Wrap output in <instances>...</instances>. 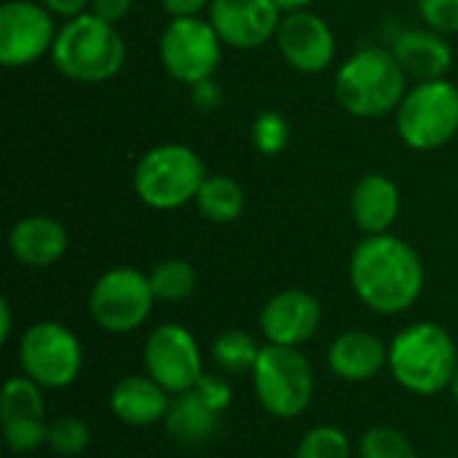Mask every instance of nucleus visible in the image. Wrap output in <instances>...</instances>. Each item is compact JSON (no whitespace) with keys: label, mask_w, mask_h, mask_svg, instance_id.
Returning <instances> with one entry per match:
<instances>
[{"label":"nucleus","mask_w":458,"mask_h":458,"mask_svg":"<svg viewBox=\"0 0 458 458\" xmlns=\"http://www.w3.org/2000/svg\"><path fill=\"white\" fill-rule=\"evenodd\" d=\"M437 458H456V456H437Z\"/></svg>","instance_id":"nucleus-39"},{"label":"nucleus","mask_w":458,"mask_h":458,"mask_svg":"<svg viewBox=\"0 0 458 458\" xmlns=\"http://www.w3.org/2000/svg\"><path fill=\"white\" fill-rule=\"evenodd\" d=\"M327 365L333 376L349 384H362L376 378L389 365L386 344L365 330H349L338 335L327 349Z\"/></svg>","instance_id":"nucleus-19"},{"label":"nucleus","mask_w":458,"mask_h":458,"mask_svg":"<svg viewBox=\"0 0 458 458\" xmlns=\"http://www.w3.org/2000/svg\"><path fill=\"white\" fill-rule=\"evenodd\" d=\"M400 188L386 174H365L352 191V217L365 236L389 233L400 215Z\"/></svg>","instance_id":"nucleus-21"},{"label":"nucleus","mask_w":458,"mask_h":458,"mask_svg":"<svg viewBox=\"0 0 458 458\" xmlns=\"http://www.w3.org/2000/svg\"><path fill=\"white\" fill-rule=\"evenodd\" d=\"M295 458H352V445L338 427H314L301 440Z\"/></svg>","instance_id":"nucleus-28"},{"label":"nucleus","mask_w":458,"mask_h":458,"mask_svg":"<svg viewBox=\"0 0 458 458\" xmlns=\"http://www.w3.org/2000/svg\"><path fill=\"white\" fill-rule=\"evenodd\" d=\"M458 352L451 333L435 322H416L389 344V370L394 381L421 397L440 394L451 386Z\"/></svg>","instance_id":"nucleus-4"},{"label":"nucleus","mask_w":458,"mask_h":458,"mask_svg":"<svg viewBox=\"0 0 458 458\" xmlns=\"http://www.w3.org/2000/svg\"><path fill=\"white\" fill-rule=\"evenodd\" d=\"M250 137H252V145H255L258 153L279 156L287 148V142H290V123H287V118L282 113L266 110V113H260L252 121Z\"/></svg>","instance_id":"nucleus-29"},{"label":"nucleus","mask_w":458,"mask_h":458,"mask_svg":"<svg viewBox=\"0 0 458 458\" xmlns=\"http://www.w3.org/2000/svg\"><path fill=\"white\" fill-rule=\"evenodd\" d=\"M258 357H260V346L247 330H223L212 341V360L228 376L252 373Z\"/></svg>","instance_id":"nucleus-24"},{"label":"nucleus","mask_w":458,"mask_h":458,"mask_svg":"<svg viewBox=\"0 0 458 458\" xmlns=\"http://www.w3.org/2000/svg\"><path fill=\"white\" fill-rule=\"evenodd\" d=\"M392 54L408 72V78L419 81H437L445 78V72L454 64V48L445 40L443 32L432 27H411L403 30L392 40Z\"/></svg>","instance_id":"nucleus-17"},{"label":"nucleus","mask_w":458,"mask_h":458,"mask_svg":"<svg viewBox=\"0 0 458 458\" xmlns=\"http://www.w3.org/2000/svg\"><path fill=\"white\" fill-rule=\"evenodd\" d=\"M282 13H295V11H309L317 0H274Z\"/></svg>","instance_id":"nucleus-37"},{"label":"nucleus","mask_w":458,"mask_h":458,"mask_svg":"<svg viewBox=\"0 0 458 458\" xmlns=\"http://www.w3.org/2000/svg\"><path fill=\"white\" fill-rule=\"evenodd\" d=\"M416 5L427 27L443 35L458 32V0H416Z\"/></svg>","instance_id":"nucleus-30"},{"label":"nucleus","mask_w":458,"mask_h":458,"mask_svg":"<svg viewBox=\"0 0 458 458\" xmlns=\"http://www.w3.org/2000/svg\"><path fill=\"white\" fill-rule=\"evenodd\" d=\"M54 13L38 0H5L0 5V64L30 67L51 54L56 40Z\"/></svg>","instance_id":"nucleus-11"},{"label":"nucleus","mask_w":458,"mask_h":458,"mask_svg":"<svg viewBox=\"0 0 458 458\" xmlns=\"http://www.w3.org/2000/svg\"><path fill=\"white\" fill-rule=\"evenodd\" d=\"M408 94V72L384 46H365L335 72V99L357 118H381L397 113Z\"/></svg>","instance_id":"nucleus-2"},{"label":"nucleus","mask_w":458,"mask_h":458,"mask_svg":"<svg viewBox=\"0 0 458 458\" xmlns=\"http://www.w3.org/2000/svg\"><path fill=\"white\" fill-rule=\"evenodd\" d=\"M354 295L376 314L408 311L424 293V263L419 252L394 233L365 236L349 260Z\"/></svg>","instance_id":"nucleus-1"},{"label":"nucleus","mask_w":458,"mask_h":458,"mask_svg":"<svg viewBox=\"0 0 458 458\" xmlns=\"http://www.w3.org/2000/svg\"><path fill=\"white\" fill-rule=\"evenodd\" d=\"M394 115L397 134L411 150H437L458 134V86L448 78L419 81Z\"/></svg>","instance_id":"nucleus-6"},{"label":"nucleus","mask_w":458,"mask_h":458,"mask_svg":"<svg viewBox=\"0 0 458 458\" xmlns=\"http://www.w3.org/2000/svg\"><path fill=\"white\" fill-rule=\"evenodd\" d=\"M244 204H247V196H244L242 182L228 174H207L196 196V209L201 212V217L217 225L239 220L244 212Z\"/></svg>","instance_id":"nucleus-23"},{"label":"nucleus","mask_w":458,"mask_h":458,"mask_svg":"<svg viewBox=\"0 0 458 458\" xmlns=\"http://www.w3.org/2000/svg\"><path fill=\"white\" fill-rule=\"evenodd\" d=\"M150 287H153L156 301L180 303V301L191 298L193 290H196V268L188 260H180V258L161 260L150 271Z\"/></svg>","instance_id":"nucleus-25"},{"label":"nucleus","mask_w":458,"mask_h":458,"mask_svg":"<svg viewBox=\"0 0 458 458\" xmlns=\"http://www.w3.org/2000/svg\"><path fill=\"white\" fill-rule=\"evenodd\" d=\"M174 394H169L158 381L145 376H126L113 386L110 411L121 424L129 427H153L166 421Z\"/></svg>","instance_id":"nucleus-20"},{"label":"nucleus","mask_w":458,"mask_h":458,"mask_svg":"<svg viewBox=\"0 0 458 458\" xmlns=\"http://www.w3.org/2000/svg\"><path fill=\"white\" fill-rule=\"evenodd\" d=\"M191 99L199 110H217L220 102H223V91L217 89V83L209 78V81H201L196 86H191Z\"/></svg>","instance_id":"nucleus-33"},{"label":"nucleus","mask_w":458,"mask_h":458,"mask_svg":"<svg viewBox=\"0 0 458 458\" xmlns=\"http://www.w3.org/2000/svg\"><path fill=\"white\" fill-rule=\"evenodd\" d=\"M322 306L306 290H282L260 311V333L276 346H301L317 335Z\"/></svg>","instance_id":"nucleus-16"},{"label":"nucleus","mask_w":458,"mask_h":458,"mask_svg":"<svg viewBox=\"0 0 458 458\" xmlns=\"http://www.w3.org/2000/svg\"><path fill=\"white\" fill-rule=\"evenodd\" d=\"M11 255L30 268H46L64 258L70 247L67 228L51 215H27L8 233Z\"/></svg>","instance_id":"nucleus-18"},{"label":"nucleus","mask_w":458,"mask_h":458,"mask_svg":"<svg viewBox=\"0 0 458 458\" xmlns=\"http://www.w3.org/2000/svg\"><path fill=\"white\" fill-rule=\"evenodd\" d=\"M156 295L150 287V276L137 268L121 266L105 271L89 295L91 319L113 335H126L142 327L153 311Z\"/></svg>","instance_id":"nucleus-9"},{"label":"nucleus","mask_w":458,"mask_h":458,"mask_svg":"<svg viewBox=\"0 0 458 458\" xmlns=\"http://www.w3.org/2000/svg\"><path fill=\"white\" fill-rule=\"evenodd\" d=\"M89 440H91L89 427L81 419H75V416H62V419H56V421L48 424V440H46V445L56 456H81L89 448Z\"/></svg>","instance_id":"nucleus-27"},{"label":"nucleus","mask_w":458,"mask_h":458,"mask_svg":"<svg viewBox=\"0 0 458 458\" xmlns=\"http://www.w3.org/2000/svg\"><path fill=\"white\" fill-rule=\"evenodd\" d=\"M48 56L56 72L75 83H105L121 72L126 62V43L118 24L86 11L59 27Z\"/></svg>","instance_id":"nucleus-3"},{"label":"nucleus","mask_w":458,"mask_h":458,"mask_svg":"<svg viewBox=\"0 0 458 458\" xmlns=\"http://www.w3.org/2000/svg\"><path fill=\"white\" fill-rule=\"evenodd\" d=\"M19 362L27 378L43 389H64L83 370L78 335L59 322H35L19 344Z\"/></svg>","instance_id":"nucleus-10"},{"label":"nucleus","mask_w":458,"mask_h":458,"mask_svg":"<svg viewBox=\"0 0 458 458\" xmlns=\"http://www.w3.org/2000/svg\"><path fill=\"white\" fill-rule=\"evenodd\" d=\"M0 427L3 443L13 454H32L48 440L43 386L32 378H8L0 394Z\"/></svg>","instance_id":"nucleus-13"},{"label":"nucleus","mask_w":458,"mask_h":458,"mask_svg":"<svg viewBox=\"0 0 458 458\" xmlns=\"http://www.w3.org/2000/svg\"><path fill=\"white\" fill-rule=\"evenodd\" d=\"M360 458H419V454L400 429L373 427L360 440Z\"/></svg>","instance_id":"nucleus-26"},{"label":"nucleus","mask_w":458,"mask_h":458,"mask_svg":"<svg viewBox=\"0 0 458 458\" xmlns=\"http://www.w3.org/2000/svg\"><path fill=\"white\" fill-rule=\"evenodd\" d=\"M38 3H43L54 16H62L64 21L86 13L89 5H91V0H38Z\"/></svg>","instance_id":"nucleus-34"},{"label":"nucleus","mask_w":458,"mask_h":458,"mask_svg":"<svg viewBox=\"0 0 458 458\" xmlns=\"http://www.w3.org/2000/svg\"><path fill=\"white\" fill-rule=\"evenodd\" d=\"M131 3H134V0H91L89 11H91L94 16L110 21V24H118V21H123V19L129 16Z\"/></svg>","instance_id":"nucleus-32"},{"label":"nucleus","mask_w":458,"mask_h":458,"mask_svg":"<svg viewBox=\"0 0 458 458\" xmlns=\"http://www.w3.org/2000/svg\"><path fill=\"white\" fill-rule=\"evenodd\" d=\"M223 40L209 19L180 16L172 19L158 40V56L169 78L185 86L215 78L223 59Z\"/></svg>","instance_id":"nucleus-8"},{"label":"nucleus","mask_w":458,"mask_h":458,"mask_svg":"<svg viewBox=\"0 0 458 458\" xmlns=\"http://www.w3.org/2000/svg\"><path fill=\"white\" fill-rule=\"evenodd\" d=\"M220 416L212 405H207L193 389L191 392H182V394H174L172 400V408L166 413V429L169 435H174L180 443H188V445H199V443H207L217 435L220 429Z\"/></svg>","instance_id":"nucleus-22"},{"label":"nucleus","mask_w":458,"mask_h":458,"mask_svg":"<svg viewBox=\"0 0 458 458\" xmlns=\"http://www.w3.org/2000/svg\"><path fill=\"white\" fill-rule=\"evenodd\" d=\"M252 384L263 411L282 421L298 419L314 397V370L295 346H263Z\"/></svg>","instance_id":"nucleus-7"},{"label":"nucleus","mask_w":458,"mask_h":458,"mask_svg":"<svg viewBox=\"0 0 458 458\" xmlns=\"http://www.w3.org/2000/svg\"><path fill=\"white\" fill-rule=\"evenodd\" d=\"M282 11L274 0H212L209 21L220 40L236 51H255L276 38Z\"/></svg>","instance_id":"nucleus-15"},{"label":"nucleus","mask_w":458,"mask_h":458,"mask_svg":"<svg viewBox=\"0 0 458 458\" xmlns=\"http://www.w3.org/2000/svg\"><path fill=\"white\" fill-rule=\"evenodd\" d=\"M448 389H451L454 400H456V403H458V368H456V373H454V381H451V386H448Z\"/></svg>","instance_id":"nucleus-38"},{"label":"nucleus","mask_w":458,"mask_h":458,"mask_svg":"<svg viewBox=\"0 0 458 458\" xmlns=\"http://www.w3.org/2000/svg\"><path fill=\"white\" fill-rule=\"evenodd\" d=\"M204 180L207 166L201 156L180 142H164L145 150L131 174L137 199L158 212L180 209L196 201Z\"/></svg>","instance_id":"nucleus-5"},{"label":"nucleus","mask_w":458,"mask_h":458,"mask_svg":"<svg viewBox=\"0 0 458 458\" xmlns=\"http://www.w3.org/2000/svg\"><path fill=\"white\" fill-rule=\"evenodd\" d=\"M193 392L207 403L212 405L217 413H225L231 408V400H233V392L228 386V381L223 376H215V373H204L199 378V384L193 386Z\"/></svg>","instance_id":"nucleus-31"},{"label":"nucleus","mask_w":458,"mask_h":458,"mask_svg":"<svg viewBox=\"0 0 458 458\" xmlns=\"http://www.w3.org/2000/svg\"><path fill=\"white\" fill-rule=\"evenodd\" d=\"M212 0H161V8L172 16V19H180V16H199L204 8H209Z\"/></svg>","instance_id":"nucleus-35"},{"label":"nucleus","mask_w":458,"mask_h":458,"mask_svg":"<svg viewBox=\"0 0 458 458\" xmlns=\"http://www.w3.org/2000/svg\"><path fill=\"white\" fill-rule=\"evenodd\" d=\"M276 46L284 62L306 75L325 72L335 62V32L333 27L314 11L284 13L276 30Z\"/></svg>","instance_id":"nucleus-14"},{"label":"nucleus","mask_w":458,"mask_h":458,"mask_svg":"<svg viewBox=\"0 0 458 458\" xmlns=\"http://www.w3.org/2000/svg\"><path fill=\"white\" fill-rule=\"evenodd\" d=\"M145 373L158 381L169 394L191 392L204 376L201 349L193 333L182 325H161L156 327L142 352Z\"/></svg>","instance_id":"nucleus-12"},{"label":"nucleus","mask_w":458,"mask_h":458,"mask_svg":"<svg viewBox=\"0 0 458 458\" xmlns=\"http://www.w3.org/2000/svg\"><path fill=\"white\" fill-rule=\"evenodd\" d=\"M11 327H13L11 303L8 301H0V344H5L11 338Z\"/></svg>","instance_id":"nucleus-36"}]
</instances>
